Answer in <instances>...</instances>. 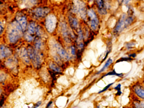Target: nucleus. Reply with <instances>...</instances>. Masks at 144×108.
<instances>
[{"instance_id":"obj_4","label":"nucleus","mask_w":144,"mask_h":108,"mask_svg":"<svg viewBox=\"0 0 144 108\" xmlns=\"http://www.w3.org/2000/svg\"><path fill=\"white\" fill-rule=\"evenodd\" d=\"M28 55L30 59L32 60L33 64L35 67H38L41 63V58L39 55L37 51L31 47L29 48L28 50Z\"/></svg>"},{"instance_id":"obj_37","label":"nucleus","mask_w":144,"mask_h":108,"mask_svg":"<svg viewBox=\"0 0 144 108\" xmlns=\"http://www.w3.org/2000/svg\"></svg>"},{"instance_id":"obj_25","label":"nucleus","mask_w":144,"mask_h":108,"mask_svg":"<svg viewBox=\"0 0 144 108\" xmlns=\"http://www.w3.org/2000/svg\"><path fill=\"white\" fill-rule=\"evenodd\" d=\"M25 38L26 39V40L28 41H31L33 39V37L29 34H26L25 36Z\"/></svg>"},{"instance_id":"obj_5","label":"nucleus","mask_w":144,"mask_h":108,"mask_svg":"<svg viewBox=\"0 0 144 108\" xmlns=\"http://www.w3.org/2000/svg\"><path fill=\"white\" fill-rule=\"evenodd\" d=\"M88 14L91 20L90 23L91 28L93 30H96L99 26V20L96 12L93 9H90L88 11Z\"/></svg>"},{"instance_id":"obj_11","label":"nucleus","mask_w":144,"mask_h":108,"mask_svg":"<svg viewBox=\"0 0 144 108\" xmlns=\"http://www.w3.org/2000/svg\"><path fill=\"white\" fill-rule=\"evenodd\" d=\"M17 22L20 24V26L21 27L23 31H25L26 29V24H27V20L26 17L24 16L19 17L17 19Z\"/></svg>"},{"instance_id":"obj_17","label":"nucleus","mask_w":144,"mask_h":108,"mask_svg":"<svg viewBox=\"0 0 144 108\" xmlns=\"http://www.w3.org/2000/svg\"><path fill=\"white\" fill-rule=\"evenodd\" d=\"M50 69L54 71L55 72H61V68L56 64L54 63H51L50 64Z\"/></svg>"},{"instance_id":"obj_27","label":"nucleus","mask_w":144,"mask_h":108,"mask_svg":"<svg viewBox=\"0 0 144 108\" xmlns=\"http://www.w3.org/2000/svg\"><path fill=\"white\" fill-rule=\"evenodd\" d=\"M127 48L128 49H131L133 48V47H133V46H132V45H134V44H133V43H129V44H127Z\"/></svg>"},{"instance_id":"obj_15","label":"nucleus","mask_w":144,"mask_h":108,"mask_svg":"<svg viewBox=\"0 0 144 108\" xmlns=\"http://www.w3.org/2000/svg\"><path fill=\"white\" fill-rule=\"evenodd\" d=\"M118 76L119 77L122 78L123 77V73H117L116 72L115 70L114 69L112 71L108 72L107 73H106V74H105L104 76L102 77V78L104 77L105 76Z\"/></svg>"},{"instance_id":"obj_30","label":"nucleus","mask_w":144,"mask_h":108,"mask_svg":"<svg viewBox=\"0 0 144 108\" xmlns=\"http://www.w3.org/2000/svg\"><path fill=\"white\" fill-rule=\"evenodd\" d=\"M41 101H39V102H37V105H36V107H35L37 108V107H39L40 105H41Z\"/></svg>"},{"instance_id":"obj_13","label":"nucleus","mask_w":144,"mask_h":108,"mask_svg":"<svg viewBox=\"0 0 144 108\" xmlns=\"http://www.w3.org/2000/svg\"><path fill=\"white\" fill-rule=\"evenodd\" d=\"M61 30L62 32V34L64 38L66 41H69V37H68V33L67 30V27L65 23H63L61 26Z\"/></svg>"},{"instance_id":"obj_21","label":"nucleus","mask_w":144,"mask_h":108,"mask_svg":"<svg viewBox=\"0 0 144 108\" xmlns=\"http://www.w3.org/2000/svg\"><path fill=\"white\" fill-rule=\"evenodd\" d=\"M121 84H119L116 86L114 87V90H116L117 91V93L116 94V95L117 96H120L122 94L121 90Z\"/></svg>"},{"instance_id":"obj_19","label":"nucleus","mask_w":144,"mask_h":108,"mask_svg":"<svg viewBox=\"0 0 144 108\" xmlns=\"http://www.w3.org/2000/svg\"><path fill=\"white\" fill-rule=\"evenodd\" d=\"M70 23L71 24L72 26L73 27H74V28H76L78 27V20L74 18L73 17H70Z\"/></svg>"},{"instance_id":"obj_33","label":"nucleus","mask_w":144,"mask_h":108,"mask_svg":"<svg viewBox=\"0 0 144 108\" xmlns=\"http://www.w3.org/2000/svg\"><path fill=\"white\" fill-rule=\"evenodd\" d=\"M84 47V45L82 43H81L80 44H79V47H80V48H82Z\"/></svg>"},{"instance_id":"obj_31","label":"nucleus","mask_w":144,"mask_h":108,"mask_svg":"<svg viewBox=\"0 0 144 108\" xmlns=\"http://www.w3.org/2000/svg\"><path fill=\"white\" fill-rule=\"evenodd\" d=\"M0 34H2V31H3V26H2V23L1 22L0 23Z\"/></svg>"},{"instance_id":"obj_23","label":"nucleus","mask_w":144,"mask_h":108,"mask_svg":"<svg viewBox=\"0 0 144 108\" xmlns=\"http://www.w3.org/2000/svg\"><path fill=\"white\" fill-rule=\"evenodd\" d=\"M35 47H36L37 49H41V45H42L41 40L39 39H37V38L35 40Z\"/></svg>"},{"instance_id":"obj_1","label":"nucleus","mask_w":144,"mask_h":108,"mask_svg":"<svg viewBox=\"0 0 144 108\" xmlns=\"http://www.w3.org/2000/svg\"><path fill=\"white\" fill-rule=\"evenodd\" d=\"M22 31L21 27L18 22H14L12 23L8 34V37L10 42L14 43L17 41L21 36Z\"/></svg>"},{"instance_id":"obj_6","label":"nucleus","mask_w":144,"mask_h":108,"mask_svg":"<svg viewBox=\"0 0 144 108\" xmlns=\"http://www.w3.org/2000/svg\"><path fill=\"white\" fill-rule=\"evenodd\" d=\"M55 48L58 55H59L61 58L65 60V61H68L70 60V57L67 53L65 50H64L62 47L58 44H56L55 45Z\"/></svg>"},{"instance_id":"obj_10","label":"nucleus","mask_w":144,"mask_h":108,"mask_svg":"<svg viewBox=\"0 0 144 108\" xmlns=\"http://www.w3.org/2000/svg\"><path fill=\"white\" fill-rule=\"evenodd\" d=\"M20 55L21 58L23 59V61L26 63H29L30 62L28 55L27 54V51L25 48H22L20 51Z\"/></svg>"},{"instance_id":"obj_9","label":"nucleus","mask_w":144,"mask_h":108,"mask_svg":"<svg viewBox=\"0 0 144 108\" xmlns=\"http://www.w3.org/2000/svg\"><path fill=\"white\" fill-rule=\"evenodd\" d=\"M49 9H44V8H37L35 9L33 12L37 17H43L48 13L49 12Z\"/></svg>"},{"instance_id":"obj_22","label":"nucleus","mask_w":144,"mask_h":108,"mask_svg":"<svg viewBox=\"0 0 144 108\" xmlns=\"http://www.w3.org/2000/svg\"><path fill=\"white\" fill-rule=\"evenodd\" d=\"M133 60V58H131V57H123L119 59L116 62V63L117 62H123V61H130Z\"/></svg>"},{"instance_id":"obj_36","label":"nucleus","mask_w":144,"mask_h":108,"mask_svg":"<svg viewBox=\"0 0 144 108\" xmlns=\"http://www.w3.org/2000/svg\"><path fill=\"white\" fill-rule=\"evenodd\" d=\"M143 85H144V78L143 80Z\"/></svg>"},{"instance_id":"obj_7","label":"nucleus","mask_w":144,"mask_h":108,"mask_svg":"<svg viewBox=\"0 0 144 108\" xmlns=\"http://www.w3.org/2000/svg\"><path fill=\"white\" fill-rule=\"evenodd\" d=\"M126 15L125 14H123L120 17L119 20L117 23L115 28L114 29V32L116 34L120 32L123 29L125 28V21L126 18Z\"/></svg>"},{"instance_id":"obj_24","label":"nucleus","mask_w":144,"mask_h":108,"mask_svg":"<svg viewBox=\"0 0 144 108\" xmlns=\"http://www.w3.org/2000/svg\"><path fill=\"white\" fill-rule=\"evenodd\" d=\"M114 84V83H111L110 84H108L107 85H106V87H105V88L103 89V90H101L98 93L100 94V93H102L105 92L107 90H108L111 87V86Z\"/></svg>"},{"instance_id":"obj_26","label":"nucleus","mask_w":144,"mask_h":108,"mask_svg":"<svg viewBox=\"0 0 144 108\" xmlns=\"http://www.w3.org/2000/svg\"><path fill=\"white\" fill-rule=\"evenodd\" d=\"M78 34H79V39L80 41L82 40V38H83V34H82V31H81V30H79Z\"/></svg>"},{"instance_id":"obj_29","label":"nucleus","mask_w":144,"mask_h":108,"mask_svg":"<svg viewBox=\"0 0 144 108\" xmlns=\"http://www.w3.org/2000/svg\"><path fill=\"white\" fill-rule=\"evenodd\" d=\"M136 56L137 55L136 53L131 54L130 55H129V57H131V58H135Z\"/></svg>"},{"instance_id":"obj_18","label":"nucleus","mask_w":144,"mask_h":108,"mask_svg":"<svg viewBox=\"0 0 144 108\" xmlns=\"http://www.w3.org/2000/svg\"><path fill=\"white\" fill-rule=\"evenodd\" d=\"M28 30L30 34H34L36 30L35 23H30L28 27Z\"/></svg>"},{"instance_id":"obj_12","label":"nucleus","mask_w":144,"mask_h":108,"mask_svg":"<svg viewBox=\"0 0 144 108\" xmlns=\"http://www.w3.org/2000/svg\"><path fill=\"white\" fill-rule=\"evenodd\" d=\"M11 54V51L8 48L5 47L3 45L0 47V57L1 58H5L9 56Z\"/></svg>"},{"instance_id":"obj_14","label":"nucleus","mask_w":144,"mask_h":108,"mask_svg":"<svg viewBox=\"0 0 144 108\" xmlns=\"http://www.w3.org/2000/svg\"><path fill=\"white\" fill-rule=\"evenodd\" d=\"M113 62V60L111 58H109L107 60V61H106V63H105L104 66L103 67H102L101 70H99V72H97V74H99L100 73H102V72H105V70H106V69H107L108 67H109V66L111 65V64Z\"/></svg>"},{"instance_id":"obj_32","label":"nucleus","mask_w":144,"mask_h":108,"mask_svg":"<svg viewBox=\"0 0 144 108\" xmlns=\"http://www.w3.org/2000/svg\"><path fill=\"white\" fill-rule=\"evenodd\" d=\"M130 0H123V1H124L125 4H127Z\"/></svg>"},{"instance_id":"obj_20","label":"nucleus","mask_w":144,"mask_h":108,"mask_svg":"<svg viewBox=\"0 0 144 108\" xmlns=\"http://www.w3.org/2000/svg\"><path fill=\"white\" fill-rule=\"evenodd\" d=\"M96 1L99 7V9H103L105 8L104 0H96Z\"/></svg>"},{"instance_id":"obj_35","label":"nucleus","mask_w":144,"mask_h":108,"mask_svg":"<svg viewBox=\"0 0 144 108\" xmlns=\"http://www.w3.org/2000/svg\"><path fill=\"white\" fill-rule=\"evenodd\" d=\"M89 0L90 2H91L92 1V0Z\"/></svg>"},{"instance_id":"obj_3","label":"nucleus","mask_w":144,"mask_h":108,"mask_svg":"<svg viewBox=\"0 0 144 108\" xmlns=\"http://www.w3.org/2000/svg\"><path fill=\"white\" fill-rule=\"evenodd\" d=\"M56 22L57 19L55 15L50 14L47 16L46 19V27L49 32L52 33L55 30Z\"/></svg>"},{"instance_id":"obj_2","label":"nucleus","mask_w":144,"mask_h":108,"mask_svg":"<svg viewBox=\"0 0 144 108\" xmlns=\"http://www.w3.org/2000/svg\"><path fill=\"white\" fill-rule=\"evenodd\" d=\"M74 5L73 8L74 12L77 13L83 19L86 18V9L85 4L79 0H74Z\"/></svg>"},{"instance_id":"obj_8","label":"nucleus","mask_w":144,"mask_h":108,"mask_svg":"<svg viewBox=\"0 0 144 108\" xmlns=\"http://www.w3.org/2000/svg\"><path fill=\"white\" fill-rule=\"evenodd\" d=\"M133 92L138 97L144 99V87L141 84H136L133 87Z\"/></svg>"},{"instance_id":"obj_34","label":"nucleus","mask_w":144,"mask_h":108,"mask_svg":"<svg viewBox=\"0 0 144 108\" xmlns=\"http://www.w3.org/2000/svg\"><path fill=\"white\" fill-rule=\"evenodd\" d=\"M52 101H51V102H50V103H49L48 104V105H47V107H49V106H50V105H51V104H52Z\"/></svg>"},{"instance_id":"obj_16","label":"nucleus","mask_w":144,"mask_h":108,"mask_svg":"<svg viewBox=\"0 0 144 108\" xmlns=\"http://www.w3.org/2000/svg\"><path fill=\"white\" fill-rule=\"evenodd\" d=\"M134 20V19L132 16H129L126 18L125 21L124 28H127L131 24Z\"/></svg>"},{"instance_id":"obj_28","label":"nucleus","mask_w":144,"mask_h":108,"mask_svg":"<svg viewBox=\"0 0 144 108\" xmlns=\"http://www.w3.org/2000/svg\"><path fill=\"white\" fill-rule=\"evenodd\" d=\"M71 54H72V55H75V48H74V47H71Z\"/></svg>"}]
</instances>
